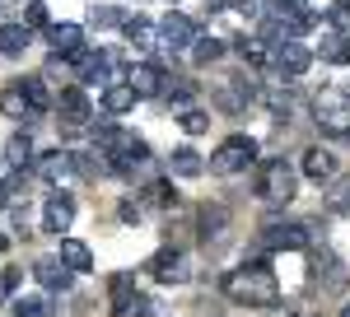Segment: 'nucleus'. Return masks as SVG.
<instances>
[{"label": "nucleus", "mask_w": 350, "mask_h": 317, "mask_svg": "<svg viewBox=\"0 0 350 317\" xmlns=\"http://www.w3.org/2000/svg\"><path fill=\"white\" fill-rule=\"evenodd\" d=\"M219 290L229 294L234 303H243V308H275V303H280V285H275V275H271L267 257L243 262L234 275L219 280Z\"/></svg>", "instance_id": "obj_1"}, {"label": "nucleus", "mask_w": 350, "mask_h": 317, "mask_svg": "<svg viewBox=\"0 0 350 317\" xmlns=\"http://www.w3.org/2000/svg\"><path fill=\"white\" fill-rule=\"evenodd\" d=\"M252 191L271 201V206H290L299 191V168L285 163V158H271V163H257V178H252Z\"/></svg>", "instance_id": "obj_2"}, {"label": "nucleus", "mask_w": 350, "mask_h": 317, "mask_svg": "<svg viewBox=\"0 0 350 317\" xmlns=\"http://www.w3.org/2000/svg\"><path fill=\"white\" fill-rule=\"evenodd\" d=\"M206 168L219 173V178H234V173H243V168H257V140H252V135H229L215 154H211Z\"/></svg>", "instance_id": "obj_3"}, {"label": "nucleus", "mask_w": 350, "mask_h": 317, "mask_svg": "<svg viewBox=\"0 0 350 317\" xmlns=\"http://www.w3.org/2000/svg\"><path fill=\"white\" fill-rule=\"evenodd\" d=\"M56 112H61V122H66L61 135H75V126H89L94 103H89V94H84L80 84H70V89H56Z\"/></svg>", "instance_id": "obj_4"}, {"label": "nucleus", "mask_w": 350, "mask_h": 317, "mask_svg": "<svg viewBox=\"0 0 350 317\" xmlns=\"http://www.w3.org/2000/svg\"><path fill=\"white\" fill-rule=\"evenodd\" d=\"M150 275H154L159 285H187L191 280V262L168 243V247H159V252L150 257Z\"/></svg>", "instance_id": "obj_5"}, {"label": "nucleus", "mask_w": 350, "mask_h": 317, "mask_svg": "<svg viewBox=\"0 0 350 317\" xmlns=\"http://www.w3.org/2000/svg\"><path fill=\"white\" fill-rule=\"evenodd\" d=\"M154 33H159V47H163V52H183V47H191V42L201 38L196 24H191L187 14H178V10H173V14H163L159 24H154Z\"/></svg>", "instance_id": "obj_6"}, {"label": "nucleus", "mask_w": 350, "mask_h": 317, "mask_svg": "<svg viewBox=\"0 0 350 317\" xmlns=\"http://www.w3.org/2000/svg\"><path fill=\"white\" fill-rule=\"evenodd\" d=\"M70 224H75V196L56 187L52 196L42 201V229H47V234H61V238H66V229H70Z\"/></svg>", "instance_id": "obj_7"}, {"label": "nucleus", "mask_w": 350, "mask_h": 317, "mask_svg": "<svg viewBox=\"0 0 350 317\" xmlns=\"http://www.w3.org/2000/svg\"><path fill=\"white\" fill-rule=\"evenodd\" d=\"M318 122H323L332 135H350V103L336 98V89H323V94H318Z\"/></svg>", "instance_id": "obj_8"}, {"label": "nucleus", "mask_w": 350, "mask_h": 317, "mask_svg": "<svg viewBox=\"0 0 350 317\" xmlns=\"http://www.w3.org/2000/svg\"><path fill=\"white\" fill-rule=\"evenodd\" d=\"M271 61H275V70L280 75H308V66H313V47H304V42H280V47H271Z\"/></svg>", "instance_id": "obj_9"}, {"label": "nucleus", "mask_w": 350, "mask_h": 317, "mask_svg": "<svg viewBox=\"0 0 350 317\" xmlns=\"http://www.w3.org/2000/svg\"><path fill=\"white\" fill-rule=\"evenodd\" d=\"M33 280H38L42 290H61L66 294L70 285H75V271L61 262V257H38V262H33Z\"/></svg>", "instance_id": "obj_10"}, {"label": "nucleus", "mask_w": 350, "mask_h": 317, "mask_svg": "<svg viewBox=\"0 0 350 317\" xmlns=\"http://www.w3.org/2000/svg\"><path fill=\"white\" fill-rule=\"evenodd\" d=\"M299 173L313 178V182H336V154L323 150V145H308V150H304V163H299Z\"/></svg>", "instance_id": "obj_11"}, {"label": "nucleus", "mask_w": 350, "mask_h": 317, "mask_svg": "<svg viewBox=\"0 0 350 317\" xmlns=\"http://www.w3.org/2000/svg\"><path fill=\"white\" fill-rule=\"evenodd\" d=\"M219 98L215 103L224 107V112H243V107L252 103V98H257V89H252V84H247V75H234V79H219V89H215Z\"/></svg>", "instance_id": "obj_12"}, {"label": "nucleus", "mask_w": 350, "mask_h": 317, "mask_svg": "<svg viewBox=\"0 0 350 317\" xmlns=\"http://www.w3.org/2000/svg\"><path fill=\"white\" fill-rule=\"evenodd\" d=\"M126 84H131L135 98L163 94V66H154V61H140V66H131V70H126Z\"/></svg>", "instance_id": "obj_13"}, {"label": "nucleus", "mask_w": 350, "mask_h": 317, "mask_svg": "<svg viewBox=\"0 0 350 317\" xmlns=\"http://www.w3.org/2000/svg\"><path fill=\"white\" fill-rule=\"evenodd\" d=\"M42 33H47V42H52V52L61 56V61H70V56L84 47V28L80 24H47Z\"/></svg>", "instance_id": "obj_14"}, {"label": "nucleus", "mask_w": 350, "mask_h": 317, "mask_svg": "<svg viewBox=\"0 0 350 317\" xmlns=\"http://www.w3.org/2000/svg\"><path fill=\"white\" fill-rule=\"evenodd\" d=\"M262 243H267V252H304L308 234H304L299 224H271Z\"/></svg>", "instance_id": "obj_15"}, {"label": "nucleus", "mask_w": 350, "mask_h": 317, "mask_svg": "<svg viewBox=\"0 0 350 317\" xmlns=\"http://www.w3.org/2000/svg\"><path fill=\"white\" fill-rule=\"evenodd\" d=\"M108 303H112V317H131L135 308V275H112L108 280Z\"/></svg>", "instance_id": "obj_16"}, {"label": "nucleus", "mask_w": 350, "mask_h": 317, "mask_svg": "<svg viewBox=\"0 0 350 317\" xmlns=\"http://www.w3.org/2000/svg\"><path fill=\"white\" fill-rule=\"evenodd\" d=\"M19 94L28 98V107H33V112H47V107H56V89H52L42 75H24V79H19Z\"/></svg>", "instance_id": "obj_17"}, {"label": "nucleus", "mask_w": 350, "mask_h": 317, "mask_svg": "<svg viewBox=\"0 0 350 317\" xmlns=\"http://www.w3.org/2000/svg\"><path fill=\"white\" fill-rule=\"evenodd\" d=\"M56 257L70 266L75 275H84V271L94 266V252H89V243H84V238H70V234L61 238V252H56Z\"/></svg>", "instance_id": "obj_18"}, {"label": "nucleus", "mask_w": 350, "mask_h": 317, "mask_svg": "<svg viewBox=\"0 0 350 317\" xmlns=\"http://www.w3.org/2000/svg\"><path fill=\"white\" fill-rule=\"evenodd\" d=\"M28 42H33V33H28L19 19H5V24H0V56H24Z\"/></svg>", "instance_id": "obj_19"}, {"label": "nucleus", "mask_w": 350, "mask_h": 317, "mask_svg": "<svg viewBox=\"0 0 350 317\" xmlns=\"http://www.w3.org/2000/svg\"><path fill=\"white\" fill-rule=\"evenodd\" d=\"M122 33H126V42L140 47V52H154V47H159L154 24H150V19H140V14H135V19H122Z\"/></svg>", "instance_id": "obj_20"}, {"label": "nucleus", "mask_w": 350, "mask_h": 317, "mask_svg": "<svg viewBox=\"0 0 350 317\" xmlns=\"http://www.w3.org/2000/svg\"><path fill=\"white\" fill-rule=\"evenodd\" d=\"M224 224H229V210H224L219 201H206V206H201V215H196V234L211 243L215 234H224Z\"/></svg>", "instance_id": "obj_21"}, {"label": "nucleus", "mask_w": 350, "mask_h": 317, "mask_svg": "<svg viewBox=\"0 0 350 317\" xmlns=\"http://www.w3.org/2000/svg\"><path fill=\"white\" fill-rule=\"evenodd\" d=\"M313 56H323V61H332V66H346V61H350V33L327 28V33H323V47H318Z\"/></svg>", "instance_id": "obj_22"}, {"label": "nucleus", "mask_w": 350, "mask_h": 317, "mask_svg": "<svg viewBox=\"0 0 350 317\" xmlns=\"http://www.w3.org/2000/svg\"><path fill=\"white\" fill-rule=\"evenodd\" d=\"M33 168H38V173H42V178H47L52 187H61L66 178H70V173H75V168H70V154H61V150H52V154H42L38 163H33Z\"/></svg>", "instance_id": "obj_23"}, {"label": "nucleus", "mask_w": 350, "mask_h": 317, "mask_svg": "<svg viewBox=\"0 0 350 317\" xmlns=\"http://www.w3.org/2000/svg\"><path fill=\"white\" fill-rule=\"evenodd\" d=\"M168 173L173 178H201L206 173V158L196 154V150H173L168 154Z\"/></svg>", "instance_id": "obj_24"}, {"label": "nucleus", "mask_w": 350, "mask_h": 317, "mask_svg": "<svg viewBox=\"0 0 350 317\" xmlns=\"http://www.w3.org/2000/svg\"><path fill=\"white\" fill-rule=\"evenodd\" d=\"M0 112H5L10 122H24V117H38V112L28 107V98L19 94V84H10V89H0Z\"/></svg>", "instance_id": "obj_25"}, {"label": "nucleus", "mask_w": 350, "mask_h": 317, "mask_svg": "<svg viewBox=\"0 0 350 317\" xmlns=\"http://www.w3.org/2000/svg\"><path fill=\"white\" fill-rule=\"evenodd\" d=\"M70 168L84 173V178H103L108 173V158H103V150H75L70 154Z\"/></svg>", "instance_id": "obj_26"}, {"label": "nucleus", "mask_w": 350, "mask_h": 317, "mask_svg": "<svg viewBox=\"0 0 350 317\" xmlns=\"http://www.w3.org/2000/svg\"><path fill=\"white\" fill-rule=\"evenodd\" d=\"M135 103H140V98L131 94V84H108V89H103V107H108L112 117H122V112H131Z\"/></svg>", "instance_id": "obj_27"}, {"label": "nucleus", "mask_w": 350, "mask_h": 317, "mask_svg": "<svg viewBox=\"0 0 350 317\" xmlns=\"http://www.w3.org/2000/svg\"><path fill=\"white\" fill-rule=\"evenodd\" d=\"M219 56H224V42L219 38H196L191 42V66H215Z\"/></svg>", "instance_id": "obj_28"}, {"label": "nucleus", "mask_w": 350, "mask_h": 317, "mask_svg": "<svg viewBox=\"0 0 350 317\" xmlns=\"http://www.w3.org/2000/svg\"><path fill=\"white\" fill-rule=\"evenodd\" d=\"M145 201H150V206H163V210H173V206H178V191H173L168 178H154V182L145 187Z\"/></svg>", "instance_id": "obj_29"}, {"label": "nucleus", "mask_w": 350, "mask_h": 317, "mask_svg": "<svg viewBox=\"0 0 350 317\" xmlns=\"http://www.w3.org/2000/svg\"><path fill=\"white\" fill-rule=\"evenodd\" d=\"M14 317H52V303L42 294H19L14 299Z\"/></svg>", "instance_id": "obj_30"}, {"label": "nucleus", "mask_w": 350, "mask_h": 317, "mask_svg": "<svg viewBox=\"0 0 350 317\" xmlns=\"http://www.w3.org/2000/svg\"><path fill=\"white\" fill-rule=\"evenodd\" d=\"M5 158H10V168H24L28 158H33V140H28V131L10 135V145H5Z\"/></svg>", "instance_id": "obj_31"}, {"label": "nucleus", "mask_w": 350, "mask_h": 317, "mask_svg": "<svg viewBox=\"0 0 350 317\" xmlns=\"http://www.w3.org/2000/svg\"><path fill=\"white\" fill-rule=\"evenodd\" d=\"M191 94H196V84H191V79H168V75H163V98H168V103L187 107Z\"/></svg>", "instance_id": "obj_32"}, {"label": "nucleus", "mask_w": 350, "mask_h": 317, "mask_svg": "<svg viewBox=\"0 0 350 317\" xmlns=\"http://www.w3.org/2000/svg\"><path fill=\"white\" fill-rule=\"evenodd\" d=\"M89 24L94 28H122V10L117 5H94L89 10Z\"/></svg>", "instance_id": "obj_33"}, {"label": "nucleus", "mask_w": 350, "mask_h": 317, "mask_svg": "<svg viewBox=\"0 0 350 317\" xmlns=\"http://www.w3.org/2000/svg\"><path fill=\"white\" fill-rule=\"evenodd\" d=\"M239 52H243V61H247V66H262V61L271 56V47L262 42V38H239Z\"/></svg>", "instance_id": "obj_34"}, {"label": "nucleus", "mask_w": 350, "mask_h": 317, "mask_svg": "<svg viewBox=\"0 0 350 317\" xmlns=\"http://www.w3.org/2000/svg\"><path fill=\"white\" fill-rule=\"evenodd\" d=\"M19 24H24L28 33H38V28H47V24H52V14H47V5H42V0H33V5L24 10V19H19Z\"/></svg>", "instance_id": "obj_35"}, {"label": "nucleus", "mask_w": 350, "mask_h": 317, "mask_svg": "<svg viewBox=\"0 0 350 317\" xmlns=\"http://www.w3.org/2000/svg\"><path fill=\"white\" fill-rule=\"evenodd\" d=\"M178 126H183L187 135H206V131H211V117H206V112H196V107H187V112L178 117Z\"/></svg>", "instance_id": "obj_36"}, {"label": "nucleus", "mask_w": 350, "mask_h": 317, "mask_svg": "<svg viewBox=\"0 0 350 317\" xmlns=\"http://www.w3.org/2000/svg\"><path fill=\"white\" fill-rule=\"evenodd\" d=\"M327 24L336 28V33H346L350 28V0H336V5L327 10Z\"/></svg>", "instance_id": "obj_37"}, {"label": "nucleus", "mask_w": 350, "mask_h": 317, "mask_svg": "<svg viewBox=\"0 0 350 317\" xmlns=\"http://www.w3.org/2000/svg\"><path fill=\"white\" fill-rule=\"evenodd\" d=\"M117 219H122V224H140V219H145V210H140V201H135V196H126V201H117Z\"/></svg>", "instance_id": "obj_38"}, {"label": "nucleus", "mask_w": 350, "mask_h": 317, "mask_svg": "<svg viewBox=\"0 0 350 317\" xmlns=\"http://www.w3.org/2000/svg\"><path fill=\"white\" fill-rule=\"evenodd\" d=\"M131 313H135V317H168V308H163L159 299H135Z\"/></svg>", "instance_id": "obj_39"}, {"label": "nucleus", "mask_w": 350, "mask_h": 317, "mask_svg": "<svg viewBox=\"0 0 350 317\" xmlns=\"http://www.w3.org/2000/svg\"><path fill=\"white\" fill-rule=\"evenodd\" d=\"M332 210H350V178L336 182V191H332Z\"/></svg>", "instance_id": "obj_40"}, {"label": "nucleus", "mask_w": 350, "mask_h": 317, "mask_svg": "<svg viewBox=\"0 0 350 317\" xmlns=\"http://www.w3.org/2000/svg\"><path fill=\"white\" fill-rule=\"evenodd\" d=\"M14 290H19V271H0V303H5Z\"/></svg>", "instance_id": "obj_41"}, {"label": "nucleus", "mask_w": 350, "mask_h": 317, "mask_svg": "<svg viewBox=\"0 0 350 317\" xmlns=\"http://www.w3.org/2000/svg\"><path fill=\"white\" fill-rule=\"evenodd\" d=\"M5 187H10V196H14V191H24V187H28V173H24V168H19V173H10V178H5Z\"/></svg>", "instance_id": "obj_42"}, {"label": "nucleus", "mask_w": 350, "mask_h": 317, "mask_svg": "<svg viewBox=\"0 0 350 317\" xmlns=\"http://www.w3.org/2000/svg\"><path fill=\"white\" fill-rule=\"evenodd\" d=\"M234 0H206V10H229Z\"/></svg>", "instance_id": "obj_43"}, {"label": "nucleus", "mask_w": 350, "mask_h": 317, "mask_svg": "<svg viewBox=\"0 0 350 317\" xmlns=\"http://www.w3.org/2000/svg\"><path fill=\"white\" fill-rule=\"evenodd\" d=\"M5 206H10V187L0 182V210H5Z\"/></svg>", "instance_id": "obj_44"}, {"label": "nucleus", "mask_w": 350, "mask_h": 317, "mask_svg": "<svg viewBox=\"0 0 350 317\" xmlns=\"http://www.w3.org/2000/svg\"><path fill=\"white\" fill-rule=\"evenodd\" d=\"M5 247H10V238H5V234H0V252H5Z\"/></svg>", "instance_id": "obj_45"}, {"label": "nucleus", "mask_w": 350, "mask_h": 317, "mask_svg": "<svg viewBox=\"0 0 350 317\" xmlns=\"http://www.w3.org/2000/svg\"><path fill=\"white\" fill-rule=\"evenodd\" d=\"M341 317H350V303H346V308H341Z\"/></svg>", "instance_id": "obj_46"}, {"label": "nucleus", "mask_w": 350, "mask_h": 317, "mask_svg": "<svg viewBox=\"0 0 350 317\" xmlns=\"http://www.w3.org/2000/svg\"><path fill=\"white\" fill-rule=\"evenodd\" d=\"M0 168H5V154H0Z\"/></svg>", "instance_id": "obj_47"}, {"label": "nucleus", "mask_w": 350, "mask_h": 317, "mask_svg": "<svg viewBox=\"0 0 350 317\" xmlns=\"http://www.w3.org/2000/svg\"><path fill=\"white\" fill-rule=\"evenodd\" d=\"M168 5H178V0H168Z\"/></svg>", "instance_id": "obj_48"}]
</instances>
